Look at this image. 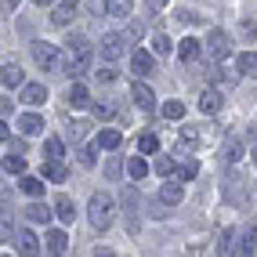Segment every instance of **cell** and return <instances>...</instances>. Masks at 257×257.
<instances>
[{
    "mask_svg": "<svg viewBox=\"0 0 257 257\" xmlns=\"http://www.w3.org/2000/svg\"><path fill=\"white\" fill-rule=\"evenodd\" d=\"M101 58H109V62H116L119 55H123V37H116V33H109L105 40H101Z\"/></svg>",
    "mask_w": 257,
    "mask_h": 257,
    "instance_id": "cell-13",
    "label": "cell"
},
{
    "mask_svg": "<svg viewBox=\"0 0 257 257\" xmlns=\"http://www.w3.org/2000/svg\"><path fill=\"white\" fill-rule=\"evenodd\" d=\"M15 112V101L11 98H0V116H11Z\"/></svg>",
    "mask_w": 257,
    "mask_h": 257,
    "instance_id": "cell-42",
    "label": "cell"
},
{
    "mask_svg": "<svg viewBox=\"0 0 257 257\" xmlns=\"http://www.w3.org/2000/svg\"><path fill=\"white\" fill-rule=\"evenodd\" d=\"M47 253H65V232H58V228H51L47 232Z\"/></svg>",
    "mask_w": 257,
    "mask_h": 257,
    "instance_id": "cell-21",
    "label": "cell"
},
{
    "mask_svg": "<svg viewBox=\"0 0 257 257\" xmlns=\"http://www.w3.org/2000/svg\"><path fill=\"white\" fill-rule=\"evenodd\" d=\"M112 217H116V199L109 192H94L91 203H87V221H91V228H109L112 225Z\"/></svg>",
    "mask_w": 257,
    "mask_h": 257,
    "instance_id": "cell-2",
    "label": "cell"
},
{
    "mask_svg": "<svg viewBox=\"0 0 257 257\" xmlns=\"http://www.w3.org/2000/svg\"><path fill=\"white\" fill-rule=\"evenodd\" d=\"M174 167H178V163H174V160H170V156H160L156 163H152V170H156V174H160V178H170V174H174Z\"/></svg>",
    "mask_w": 257,
    "mask_h": 257,
    "instance_id": "cell-32",
    "label": "cell"
},
{
    "mask_svg": "<svg viewBox=\"0 0 257 257\" xmlns=\"http://www.w3.org/2000/svg\"><path fill=\"white\" fill-rule=\"evenodd\" d=\"M123 210H127V232L134 235L142 228V221H138V192H123Z\"/></svg>",
    "mask_w": 257,
    "mask_h": 257,
    "instance_id": "cell-7",
    "label": "cell"
},
{
    "mask_svg": "<svg viewBox=\"0 0 257 257\" xmlns=\"http://www.w3.org/2000/svg\"><path fill=\"white\" fill-rule=\"evenodd\" d=\"M33 4H37V8H47V4H55V0H33Z\"/></svg>",
    "mask_w": 257,
    "mask_h": 257,
    "instance_id": "cell-44",
    "label": "cell"
},
{
    "mask_svg": "<svg viewBox=\"0 0 257 257\" xmlns=\"http://www.w3.org/2000/svg\"><path fill=\"white\" fill-rule=\"evenodd\" d=\"M91 55H94L91 40L87 37H73L69 44H65V73H69V76H83L87 65H91Z\"/></svg>",
    "mask_w": 257,
    "mask_h": 257,
    "instance_id": "cell-1",
    "label": "cell"
},
{
    "mask_svg": "<svg viewBox=\"0 0 257 257\" xmlns=\"http://www.w3.org/2000/svg\"><path fill=\"white\" fill-rule=\"evenodd\" d=\"M149 4H152V8H163V4H167V0H149Z\"/></svg>",
    "mask_w": 257,
    "mask_h": 257,
    "instance_id": "cell-45",
    "label": "cell"
},
{
    "mask_svg": "<svg viewBox=\"0 0 257 257\" xmlns=\"http://www.w3.org/2000/svg\"><path fill=\"white\" fill-rule=\"evenodd\" d=\"M131 98H134V105H138L142 112H152V109H156V94H152L149 83H134V87H131Z\"/></svg>",
    "mask_w": 257,
    "mask_h": 257,
    "instance_id": "cell-6",
    "label": "cell"
},
{
    "mask_svg": "<svg viewBox=\"0 0 257 257\" xmlns=\"http://www.w3.org/2000/svg\"><path fill=\"white\" fill-rule=\"evenodd\" d=\"M33 58H37L40 69H55V65H58V47L47 44V40H37V44H33Z\"/></svg>",
    "mask_w": 257,
    "mask_h": 257,
    "instance_id": "cell-4",
    "label": "cell"
},
{
    "mask_svg": "<svg viewBox=\"0 0 257 257\" xmlns=\"http://www.w3.org/2000/svg\"><path fill=\"white\" fill-rule=\"evenodd\" d=\"M98 80H101V83H112V80H116V69H112V65H101Z\"/></svg>",
    "mask_w": 257,
    "mask_h": 257,
    "instance_id": "cell-40",
    "label": "cell"
},
{
    "mask_svg": "<svg viewBox=\"0 0 257 257\" xmlns=\"http://www.w3.org/2000/svg\"><path fill=\"white\" fill-rule=\"evenodd\" d=\"M11 207H8V203H0V243H8V239H11Z\"/></svg>",
    "mask_w": 257,
    "mask_h": 257,
    "instance_id": "cell-22",
    "label": "cell"
},
{
    "mask_svg": "<svg viewBox=\"0 0 257 257\" xmlns=\"http://www.w3.org/2000/svg\"><path fill=\"white\" fill-rule=\"evenodd\" d=\"M134 8V0H105V11L116 15V19H123V15Z\"/></svg>",
    "mask_w": 257,
    "mask_h": 257,
    "instance_id": "cell-27",
    "label": "cell"
},
{
    "mask_svg": "<svg viewBox=\"0 0 257 257\" xmlns=\"http://www.w3.org/2000/svg\"><path fill=\"white\" fill-rule=\"evenodd\" d=\"M253 69H257V55H253V51H243V55H239V73L253 76Z\"/></svg>",
    "mask_w": 257,
    "mask_h": 257,
    "instance_id": "cell-28",
    "label": "cell"
},
{
    "mask_svg": "<svg viewBox=\"0 0 257 257\" xmlns=\"http://www.w3.org/2000/svg\"><path fill=\"white\" fill-rule=\"evenodd\" d=\"M131 69H134V76H149L152 73V55L145 47H134V55H131Z\"/></svg>",
    "mask_w": 257,
    "mask_h": 257,
    "instance_id": "cell-9",
    "label": "cell"
},
{
    "mask_svg": "<svg viewBox=\"0 0 257 257\" xmlns=\"http://www.w3.org/2000/svg\"><path fill=\"white\" fill-rule=\"evenodd\" d=\"M228 253H243V257H250V253H253V228H250L243 239H239V243H235V250H228Z\"/></svg>",
    "mask_w": 257,
    "mask_h": 257,
    "instance_id": "cell-33",
    "label": "cell"
},
{
    "mask_svg": "<svg viewBox=\"0 0 257 257\" xmlns=\"http://www.w3.org/2000/svg\"><path fill=\"white\" fill-rule=\"evenodd\" d=\"M127 174H131L134 181H142V178L149 174V163H145L142 156H134V160H127Z\"/></svg>",
    "mask_w": 257,
    "mask_h": 257,
    "instance_id": "cell-25",
    "label": "cell"
},
{
    "mask_svg": "<svg viewBox=\"0 0 257 257\" xmlns=\"http://www.w3.org/2000/svg\"><path fill=\"white\" fill-rule=\"evenodd\" d=\"M185 199V188L178 181H163L160 185V203H167V207H178V203Z\"/></svg>",
    "mask_w": 257,
    "mask_h": 257,
    "instance_id": "cell-11",
    "label": "cell"
},
{
    "mask_svg": "<svg viewBox=\"0 0 257 257\" xmlns=\"http://www.w3.org/2000/svg\"><path fill=\"white\" fill-rule=\"evenodd\" d=\"M8 138H11V134H8V123L0 119V142H8Z\"/></svg>",
    "mask_w": 257,
    "mask_h": 257,
    "instance_id": "cell-43",
    "label": "cell"
},
{
    "mask_svg": "<svg viewBox=\"0 0 257 257\" xmlns=\"http://www.w3.org/2000/svg\"><path fill=\"white\" fill-rule=\"evenodd\" d=\"M239 156H243V145H239V142H228L225 145V152H221V163H239Z\"/></svg>",
    "mask_w": 257,
    "mask_h": 257,
    "instance_id": "cell-30",
    "label": "cell"
},
{
    "mask_svg": "<svg viewBox=\"0 0 257 257\" xmlns=\"http://www.w3.org/2000/svg\"><path fill=\"white\" fill-rule=\"evenodd\" d=\"M44 178L47 181H65L69 178V167H65L62 160H51V163H44Z\"/></svg>",
    "mask_w": 257,
    "mask_h": 257,
    "instance_id": "cell-18",
    "label": "cell"
},
{
    "mask_svg": "<svg viewBox=\"0 0 257 257\" xmlns=\"http://www.w3.org/2000/svg\"><path fill=\"white\" fill-rule=\"evenodd\" d=\"M123 174V160H105V178H119Z\"/></svg>",
    "mask_w": 257,
    "mask_h": 257,
    "instance_id": "cell-38",
    "label": "cell"
},
{
    "mask_svg": "<svg viewBox=\"0 0 257 257\" xmlns=\"http://www.w3.org/2000/svg\"><path fill=\"white\" fill-rule=\"evenodd\" d=\"M221 105H225V98H221V91H214V87H207L199 94V109L207 112V116H214V112H221Z\"/></svg>",
    "mask_w": 257,
    "mask_h": 257,
    "instance_id": "cell-12",
    "label": "cell"
},
{
    "mask_svg": "<svg viewBox=\"0 0 257 257\" xmlns=\"http://www.w3.org/2000/svg\"><path fill=\"white\" fill-rule=\"evenodd\" d=\"M11 239H15V246H19V253H22V257H37V253H40V239L33 235L29 228L11 232Z\"/></svg>",
    "mask_w": 257,
    "mask_h": 257,
    "instance_id": "cell-5",
    "label": "cell"
},
{
    "mask_svg": "<svg viewBox=\"0 0 257 257\" xmlns=\"http://www.w3.org/2000/svg\"><path fill=\"white\" fill-rule=\"evenodd\" d=\"M26 217H29V221H40V225H47V221H51V210L44 207V203H29V207H26Z\"/></svg>",
    "mask_w": 257,
    "mask_h": 257,
    "instance_id": "cell-24",
    "label": "cell"
},
{
    "mask_svg": "<svg viewBox=\"0 0 257 257\" xmlns=\"http://www.w3.org/2000/svg\"><path fill=\"white\" fill-rule=\"evenodd\" d=\"M0 167H4L8 174H22V170H26V156H22V152H11V156L0 160Z\"/></svg>",
    "mask_w": 257,
    "mask_h": 257,
    "instance_id": "cell-20",
    "label": "cell"
},
{
    "mask_svg": "<svg viewBox=\"0 0 257 257\" xmlns=\"http://www.w3.org/2000/svg\"><path fill=\"white\" fill-rule=\"evenodd\" d=\"M152 51H156V55H170V51H174V47H170V37H167V33H156V40H152Z\"/></svg>",
    "mask_w": 257,
    "mask_h": 257,
    "instance_id": "cell-35",
    "label": "cell"
},
{
    "mask_svg": "<svg viewBox=\"0 0 257 257\" xmlns=\"http://www.w3.org/2000/svg\"><path fill=\"white\" fill-rule=\"evenodd\" d=\"M91 101V94H87V87H83V83H73L69 87V105H76V109H83Z\"/></svg>",
    "mask_w": 257,
    "mask_h": 257,
    "instance_id": "cell-23",
    "label": "cell"
},
{
    "mask_svg": "<svg viewBox=\"0 0 257 257\" xmlns=\"http://www.w3.org/2000/svg\"><path fill=\"white\" fill-rule=\"evenodd\" d=\"M44 156H47V160H62V156H65V142H62V138H47Z\"/></svg>",
    "mask_w": 257,
    "mask_h": 257,
    "instance_id": "cell-26",
    "label": "cell"
},
{
    "mask_svg": "<svg viewBox=\"0 0 257 257\" xmlns=\"http://www.w3.org/2000/svg\"><path fill=\"white\" fill-rule=\"evenodd\" d=\"M163 116L167 119H181L185 116V105H181V101H163Z\"/></svg>",
    "mask_w": 257,
    "mask_h": 257,
    "instance_id": "cell-36",
    "label": "cell"
},
{
    "mask_svg": "<svg viewBox=\"0 0 257 257\" xmlns=\"http://www.w3.org/2000/svg\"><path fill=\"white\" fill-rule=\"evenodd\" d=\"M142 33H145V26H142V22H131V26H127V37H123V40H138Z\"/></svg>",
    "mask_w": 257,
    "mask_h": 257,
    "instance_id": "cell-39",
    "label": "cell"
},
{
    "mask_svg": "<svg viewBox=\"0 0 257 257\" xmlns=\"http://www.w3.org/2000/svg\"><path fill=\"white\" fill-rule=\"evenodd\" d=\"M19 188H22L26 196H40V192H44V181H37V178H22Z\"/></svg>",
    "mask_w": 257,
    "mask_h": 257,
    "instance_id": "cell-34",
    "label": "cell"
},
{
    "mask_svg": "<svg viewBox=\"0 0 257 257\" xmlns=\"http://www.w3.org/2000/svg\"><path fill=\"white\" fill-rule=\"evenodd\" d=\"M203 51L214 58V62H225L228 55H232V40H228V33H221V29H214L210 37H207V44H203Z\"/></svg>",
    "mask_w": 257,
    "mask_h": 257,
    "instance_id": "cell-3",
    "label": "cell"
},
{
    "mask_svg": "<svg viewBox=\"0 0 257 257\" xmlns=\"http://www.w3.org/2000/svg\"><path fill=\"white\" fill-rule=\"evenodd\" d=\"M73 15H76V0H65V4H58L55 11H51V22L55 26H69Z\"/></svg>",
    "mask_w": 257,
    "mask_h": 257,
    "instance_id": "cell-15",
    "label": "cell"
},
{
    "mask_svg": "<svg viewBox=\"0 0 257 257\" xmlns=\"http://www.w3.org/2000/svg\"><path fill=\"white\" fill-rule=\"evenodd\" d=\"M0 83H4V87H22V83H26V73H22V65H15V62L0 65Z\"/></svg>",
    "mask_w": 257,
    "mask_h": 257,
    "instance_id": "cell-8",
    "label": "cell"
},
{
    "mask_svg": "<svg viewBox=\"0 0 257 257\" xmlns=\"http://www.w3.org/2000/svg\"><path fill=\"white\" fill-rule=\"evenodd\" d=\"M174 174H178V181H192V178L199 174V163H196V160H188V163L174 167Z\"/></svg>",
    "mask_w": 257,
    "mask_h": 257,
    "instance_id": "cell-29",
    "label": "cell"
},
{
    "mask_svg": "<svg viewBox=\"0 0 257 257\" xmlns=\"http://www.w3.org/2000/svg\"><path fill=\"white\" fill-rule=\"evenodd\" d=\"M116 112V101H98V116H112Z\"/></svg>",
    "mask_w": 257,
    "mask_h": 257,
    "instance_id": "cell-41",
    "label": "cell"
},
{
    "mask_svg": "<svg viewBox=\"0 0 257 257\" xmlns=\"http://www.w3.org/2000/svg\"><path fill=\"white\" fill-rule=\"evenodd\" d=\"M119 142H123V134H119L116 127H105L98 134V149H105V152H112V149H119Z\"/></svg>",
    "mask_w": 257,
    "mask_h": 257,
    "instance_id": "cell-17",
    "label": "cell"
},
{
    "mask_svg": "<svg viewBox=\"0 0 257 257\" xmlns=\"http://www.w3.org/2000/svg\"><path fill=\"white\" fill-rule=\"evenodd\" d=\"M19 131L26 134V138H33V134L44 131V119H40L37 112H22V116H19Z\"/></svg>",
    "mask_w": 257,
    "mask_h": 257,
    "instance_id": "cell-14",
    "label": "cell"
},
{
    "mask_svg": "<svg viewBox=\"0 0 257 257\" xmlns=\"http://www.w3.org/2000/svg\"><path fill=\"white\" fill-rule=\"evenodd\" d=\"M44 101H47L44 83H22V105H44Z\"/></svg>",
    "mask_w": 257,
    "mask_h": 257,
    "instance_id": "cell-10",
    "label": "cell"
},
{
    "mask_svg": "<svg viewBox=\"0 0 257 257\" xmlns=\"http://www.w3.org/2000/svg\"><path fill=\"white\" fill-rule=\"evenodd\" d=\"M55 214H58L62 221H76V207H73V199H69V196H58V199H55Z\"/></svg>",
    "mask_w": 257,
    "mask_h": 257,
    "instance_id": "cell-19",
    "label": "cell"
},
{
    "mask_svg": "<svg viewBox=\"0 0 257 257\" xmlns=\"http://www.w3.org/2000/svg\"><path fill=\"white\" fill-rule=\"evenodd\" d=\"M138 149H142V156H152V152L160 149V138H156V134H142V138H138Z\"/></svg>",
    "mask_w": 257,
    "mask_h": 257,
    "instance_id": "cell-31",
    "label": "cell"
},
{
    "mask_svg": "<svg viewBox=\"0 0 257 257\" xmlns=\"http://www.w3.org/2000/svg\"><path fill=\"white\" fill-rule=\"evenodd\" d=\"M80 163H83V167H94V163H98V149H94V145H83V149H80Z\"/></svg>",
    "mask_w": 257,
    "mask_h": 257,
    "instance_id": "cell-37",
    "label": "cell"
},
{
    "mask_svg": "<svg viewBox=\"0 0 257 257\" xmlns=\"http://www.w3.org/2000/svg\"><path fill=\"white\" fill-rule=\"evenodd\" d=\"M178 55H181V58H185L188 65H192V62H196V58L203 55V44H199V40H192V37H188V40H181V44H178Z\"/></svg>",
    "mask_w": 257,
    "mask_h": 257,
    "instance_id": "cell-16",
    "label": "cell"
}]
</instances>
